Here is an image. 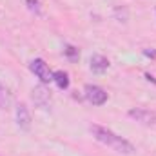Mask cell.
Here are the masks:
<instances>
[{
  "instance_id": "obj_6",
  "label": "cell",
  "mask_w": 156,
  "mask_h": 156,
  "mask_svg": "<svg viewBox=\"0 0 156 156\" xmlns=\"http://www.w3.org/2000/svg\"><path fill=\"white\" fill-rule=\"evenodd\" d=\"M16 123L24 131L31 129V113H29V109H27L26 104H18L16 105Z\"/></svg>"
},
{
  "instance_id": "obj_8",
  "label": "cell",
  "mask_w": 156,
  "mask_h": 156,
  "mask_svg": "<svg viewBox=\"0 0 156 156\" xmlns=\"http://www.w3.org/2000/svg\"><path fill=\"white\" fill-rule=\"evenodd\" d=\"M53 82L60 87V89H67L69 87V76L66 71H56L53 73Z\"/></svg>"
},
{
  "instance_id": "obj_12",
  "label": "cell",
  "mask_w": 156,
  "mask_h": 156,
  "mask_svg": "<svg viewBox=\"0 0 156 156\" xmlns=\"http://www.w3.org/2000/svg\"><path fill=\"white\" fill-rule=\"evenodd\" d=\"M147 56H156V51H145Z\"/></svg>"
},
{
  "instance_id": "obj_1",
  "label": "cell",
  "mask_w": 156,
  "mask_h": 156,
  "mask_svg": "<svg viewBox=\"0 0 156 156\" xmlns=\"http://www.w3.org/2000/svg\"><path fill=\"white\" fill-rule=\"evenodd\" d=\"M91 134H93L100 144H104V145L115 149L120 154H133V153H134V145H133L131 142H127L125 138L115 134V133H113L111 129H107V127L91 125Z\"/></svg>"
},
{
  "instance_id": "obj_11",
  "label": "cell",
  "mask_w": 156,
  "mask_h": 156,
  "mask_svg": "<svg viewBox=\"0 0 156 156\" xmlns=\"http://www.w3.org/2000/svg\"><path fill=\"white\" fill-rule=\"evenodd\" d=\"M66 55H67L69 58H73V60H75V58H78V49H75V47H71V45H69V47L66 49Z\"/></svg>"
},
{
  "instance_id": "obj_3",
  "label": "cell",
  "mask_w": 156,
  "mask_h": 156,
  "mask_svg": "<svg viewBox=\"0 0 156 156\" xmlns=\"http://www.w3.org/2000/svg\"><path fill=\"white\" fill-rule=\"evenodd\" d=\"M29 69H31V73L37 75V78H40L42 83H49V82H53V73H51L49 66H47L42 58H35V60H31Z\"/></svg>"
},
{
  "instance_id": "obj_9",
  "label": "cell",
  "mask_w": 156,
  "mask_h": 156,
  "mask_svg": "<svg viewBox=\"0 0 156 156\" xmlns=\"http://www.w3.org/2000/svg\"><path fill=\"white\" fill-rule=\"evenodd\" d=\"M13 102V96H11V91L4 85H0V109H5L9 107Z\"/></svg>"
},
{
  "instance_id": "obj_10",
  "label": "cell",
  "mask_w": 156,
  "mask_h": 156,
  "mask_svg": "<svg viewBox=\"0 0 156 156\" xmlns=\"http://www.w3.org/2000/svg\"><path fill=\"white\" fill-rule=\"evenodd\" d=\"M27 7L35 13H40V2L38 0H27Z\"/></svg>"
},
{
  "instance_id": "obj_5",
  "label": "cell",
  "mask_w": 156,
  "mask_h": 156,
  "mask_svg": "<svg viewBox=\"0 0 156 156\" xmlns=\"http://www.w3.org/2000/svg\"><path fill=\"white\" fill-rule=\"evenodd\" d=\"M33 102L38 105V107H42V109H47L49 105H51V91L44 85V83H40V85H37L35 89H33Z\"/></svg>"
},
{
  "instance_id": "obj_2",
  "label": "cell",
  "mask_w": 156,
  "mask_h": 156,
  "mask_svg": "<svg viewBox=\"0 0 156 156\" xmlns=\"http://www.w3.org/2000/svg\"><path fill=\"white\" fill-rule=\"evenodd\" d=\"M85 91V100L93 105H104L107 102V93L105 89H102L100 85H93V83H87L83 87Z\"/></svg>"
},
{
  "instance_id": "obj_7",
  "label": "cell",
  "mask_w": 156,
  "mask_h": 156,
  "mask_svg": "<svg viewBox=\"0 0 156 156\" xmlns=\"http://www.w3.org/2000/svg\"><path fill=\"white\" fill-rule=\"evenodd\" d=\"M109 69V60L102 55H93L91 56V71L96 75H102Z\"/></svg>"
},
{
  "instance_id": "obj_4",
  "label": "cell",
  "mask_w": 156,
  "mask_h": 156,
  "mask_svg": "<svg viewBox=\"0 0 156 156\" xmlns=\"http://www.w3.org/2000/svg\"><path fill=\"white\" fill-rule=\"evenodd\" d=\"M127 115L133 118L134 122H140L144 125H156L154 111H149V109H144V107H134V109H129Z\"/></svg>"
}]
</instances>
